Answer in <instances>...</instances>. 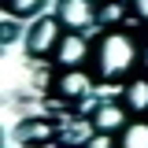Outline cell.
<instances>
[{
	"label": "cell",
	"mask_w": 148,
	"mask_h": 148,
	"mask_svg": "<svg viewBox=\"0 0 148 148\" xmlns=\"http://www.w3.org/2000/svg\"><path fill=\"white\" fill-rule=\"evenodd\" d=\"M45 8V0H4V11L11 18H30Z\"/></svg>",
	"instance_id": "8fae6325"
},
{
	"label": "cell",
	"mask_w": 148,
	"mask_h": 148,
	"mask_svg": "<svg viewBox=\"0 0 148 148\" xmlns=\"http://www.w3.org/2000/svg\"><path fill=\"white\" fill-rule=\"evenodd\" d=\"M15 141L37 145V141H56V122L52 119H22L15 126Z\"/></svg>",
	"instance_id": "52a82bcc"
},
{
	"label": "cell",
	"mask_w": 148,
	"mask_h": 148,
	"mask_svg": "<svg viewBox=\"0 0 148 148\" xmlns=\"http://www.w3.org/2000/svg\"><path fill=\"white\" fill-rule=\"evenodd\" d=\"M126 108L122 104H115V100H104V104H96L89 111V126L92 133H122L126 130Z\"/></svg>",
	"instance_id": "8992f818"
},
{
	"label": "cell",
	"mask_w": 148,
	"mask_h": 148,
	"mask_svg": "<svg viewBox=\"0 0 148 148\" xmlns=\"http://www.w3.org/2000/svg\"><path fill=\"white\" fill-rule=\"evenodd\" d=\"M137 41H141V48H148V22H141V30H137Z\"/></svg>",
	"instance_id": "5bb4252c"
},
{
	"label": "cell",
	"mask_w": 148,
	"mask_h": 148,
	"mask_svg": "<svg viewBox=\"0 0 148 148\" xmlns=\"http://www.w3.org/2000/svg\"><path fill=\"white\" fill-rule=\"evenodd\" d=\"M92 74L85 67H56L52 82H48V96H52L59 108H71V104H82L92 92Z\"/></svg>",
	"instance_id": "7a4b0ae2"
},
{
	"label": "cell",
	"mask_w": 148,
	"mask_h": 148,
	"mask_svg": "<svg viewBox=\"0 0 148 148\" xmlns=\"http://www.w3.org/2000/svg\"><path fill=\"white\" fill-rule=\"evenodd\" d=\"M56 15L67 30L85 34L89 26H96V0H59L56 4Z\"/></svg>",
	"instance_id": "277c9868"
},
{
	"label": "cell",
	"mask_w": 148,
	"mask_h": 148,
	"mask_svg": "<svg viewBox=\"0 0 148 148\" xmlns=\"http://www.w3.org/2000/svg\"><path fill=\"white\" fill-rule=\"evenodd\" d=\"M122 104H126L133 115H148V74H133V78L126 82Z\"/></svg>",
	"instance_id": "ba28073f"
},
{
	"label": "cell",
	"mask_w": 148,
	"mask_h": 148,
	"mask_svg": "<svg viewBox=\"0 0 148 148\" xmlns=\"http://www.w3.org/2000/svg\"><path fill=\"white\" fill-rule=\"evenodd\" d=\"M126 11L137 22H148V0H126Z\"/></svg>",
	"instance_id": "7c38bea8"
},
{
	"label": "cell",
	"mask_w": 148,
	"mask_h": 148,
	"mask_svg": "<svg viewBox=\"0 0 148 148\" xmlns=\"http://www.w3.org/2000/svg\"><path fill=\"white\" fill-rule=\"evenodd\" d=\"M122 148H148V115H137L133 122H126V130L119 133Z\"/></svg>",
	"instance_id": "9c48e42d"
},
{
	"label": "cell",
	"mask_w": 148,
	"mask_h": 148,
	"mask_svg": "<svg viewBox=\"0 0 148 148\" xmlns=\"http://www.w3.org/2000/svg\"><path fill=\"white\" fill-rule=\"evenodd\" d=\"M126 11V0H96V26L100 30H111V26H119Z\"/></svg>",
	"instance_id": "30bf717a"
},
{
	"label": "cell",
	"mask_w": 148,
	"mask_h": 148,
	"mask_svg": "<svg viewBox=\"0 0 148 148\" xmlns=\"http://www.w3.org/2000/svg\"><path fill=\"white\" fill-rule=\"evenodd\" d=\"M137 63H141V41L130 30L111 26V30H100L89 41V63L85 67H89L96 85H119V82H126L130 74L137 71Z\"/></svg>",
	"instance_id": "6da1fadb"
},
{
	"label": "cell",
	"mask_w": 148,
	"mask_h": 148,
	"mask_svg": "<svg viewBox=\"0 0 148 148\" xmlns=\"http://www.w3.org/2000/svg\"><path fill=\"white\" fill-rule=\"evenodd\" d=\"M63 34H67V26L59 22V15H41L26 34V56L30 59H52Z\"/></svg>",
	"instance_id": "3957f363"
},
{
	"label": "cell",
	"mask_w": 148,
	"mask_h": 148,
	"mask_svg": "<svg viewBox=\"0 0 148 148\" xmlns=\"http://www.w3.org/2000/svg\"><path fill=\"white\" fill-rule=\"evenodd\" d=\"M85 145H89V148H111V145H119V137H111V133H96V137H85Z\"/></svg>",
	"instance_id": "4fadbf2b"
},
{
	"label": "cell",
	"mask_w": 148,
	"mask_h": 148,
	"mask_svg": "<svg viewBox=\"0 0 148 148\" xmlns=\"http://www.w3.org/2000/svg\"><path fill=\"white\" fill-rule=\"evenodd\" d=\"M52 63L56 67H85L89 63V41L78 34V30H67V34L59 37L56 52H52Z\"/></svg>",
	"instance_id": "5b68a950"
}]
</instances>
